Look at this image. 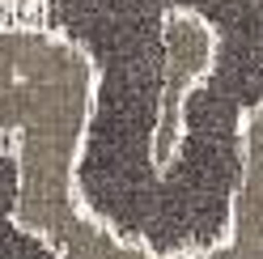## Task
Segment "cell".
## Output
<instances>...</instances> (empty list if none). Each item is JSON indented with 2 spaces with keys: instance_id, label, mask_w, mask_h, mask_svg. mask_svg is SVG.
I'll use <instances>...</instances> for the list:
<instances>
[{
  "instance_id": "cell-1",
  "label": "cell",
  "mask_w": 263,
  "mask_h": 259,
  "mask_svg": "<svg viewBox=\"0 0 263 259\" xmlns=\"http://www.w3.org/2000/svg\"><path fill=\"white\" fill-rule=\"evenodd\" d=\"M93 68L81 213L153 259L229 230L242 119L263 106V0H26Z\"/></svg>"
},
{
  "instance_id": "cell-2",
  "label": "cell",
  "mask_w": 263,
  "mask_h": 259,
  "mask_svg": "<svg viewBox=\"0 0 263 259\" xmlns=\"http://www.w3.org/2000/svg\"><path fill=\"white\" fill-rule=\"evenodd\" d=\"M93 68L85 51L43 22H0V136L17 153V221L60 259H132L127 242L81 213L72 166L89 119Z\"/></svg>"
},
{
  "instance_id": "cell-3",
  "label": "cell",
  "mask_w": 263,
  "mask_h": 259,
  "mask_svg": "<svg viewBox=\"0 0 263 259\" xmlns=\"http://www.w3.org/2000/svg\"><path fill=\"white\" fill-rule=\"evenodd\" d=\"M132 259H153V255L132 251ZM174 259H263V106L246 110L242 119V174L225 238L212 251L174 255Z\"/></svg>"
},
{
  "instance_id": "cell-4",
  "label": "cell",
  "mask_w": 263,
  "mask_h": 259,
  "mask_svg": "<svg viewBox=\"0 0 263 259\" xmlns=\"http://www.w3.org/2000/svg\"><path fill=\"white\" fill-rule=\"evenodd\" d=\"M0 259H60L43 234L17 221V153L13 136H0Z\"/></svg>"
}]
</instances>
